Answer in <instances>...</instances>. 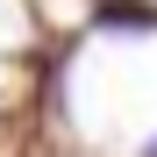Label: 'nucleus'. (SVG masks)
I'll return each mask as SVG.
<instances>
[{
  "instance_id": "f257e3e1",
  "label": "nucleus",
  "mask_w": 157,
  "mask_h": 157,
  "mask_svg": "<svg viewBox=\"0 0 157 157\" xmlns=\"http://www.w3.org/2000/svg\"><path fill=\"white\" fill-rule=\"evenodd\" d=\"M100 21H107V29H157L150 7H100Z\"/></svg>"
},
{
  "instance_id": "f03ea898",
  "label": "nucleus",
  "mask_w": 157,
  "mask_h": 157,
  "mask_svg": "<svg viewBox=\"0 0 157 157\" xmlns=\"http://www.w3.org/2000/svg\"><path fill=\"white\" fill-rule=\"evenodd\" d=\"M136 157H157V136H150V143H143V150H136Z\"/></svg>"
}]
</instances>
